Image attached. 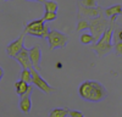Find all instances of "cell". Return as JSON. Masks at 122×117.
<instances>
[{"instance_id":"1","label":"cell","mask_w":122,"mask_h":117,"mask_svg":"<svg viewBox=\"0 0 122 117\" xmlns=\"http://www.w3.org/2000/svg\"><path fill=\"white\" fill-rule=\"evenodd\" d=\"M78 93L83 100L90 101V102H100L105 100V98L107 95L104 85L95 81L83 82L78 88Z\"/></svg>"},{"instance_id":"2","label":"cell","mask_w":122,"mask_h":117,"mask_svg":"<svg viewBox=\"0 0 122 117\" xmlns=\"http://www.w3.org/2000/svg\"><path fill=\"white\" fill-rule=\"evenodd\" d=\"M117 16H112L110 20V26L107 27V29L105 31V33L103 34V37L100 38V40L97 42V44H94L92 46V49L95 51V54L99 57H104L105 55L110 54L114 49L112 45V34H114V29H115V21H116Z\"/></svg>"},{"instance_id":"3","label":"cell","mask_w":122,"mask_h":117,"mask_svg":"<svg viewBox=\"0 0 122 117\" xmlns=\"http://www.w3.org/2000/svg\"><path fill=\"white\" fill-rule=\"evenodd\" d=\"M50 31L51 29H50L49 24H45V21L43 18L32 21L25 27V33H28L30 35H34V37H40L44 39H46L49 37Z\"/></svg>"},{"instance_id":"4","label":"cell","mask_w":122,"mask_h":117,"mask_svg":"<svg viewBox=\"0 0 122 117\" xmlns=\"http://www.w3.org/2000/svg\"><path fill=\"white\" fill-rule=\"evenodd\" d=\"M110 26L109 20H106L103 16H99L97 18H93L89 22V29H90V34L94 37L95 42H99L100 38L103 37V34L105 33V31L107 29V27Z\"/></svg>"},{"instance_id":"5","label":"cell","mask_w":122,"mask_h":117,"mask_svg":"<svg viewBox=\"0 0 122 117\" xmlns=\"http://www.w3.org/2000/svg\"><path fill=\"white\" fill-rule=\"evenodd\" d=\"M49 42V49L54 50L56 48H65L67 42H68V37L64 33H61L55 29H51L49 33V37L46 38Z\"/></svg>"},{"instance_id":"6","label":"cell","mask_w":122,"mask_h":117,"mask_svg":"<svg viewBox=\"0 0 122 117\" xmlns=\"http://www.w3.org/2000/svg\"><path fill=\"white\" fill-rule=\"evenodd\" d=\"M101 7L95 6V7H87L78 4V18L79 20H86V18H97L99 16H101Z\"/></svg>"},{"instance_id":"7","label":"cell","mask_w":122,"mask_h":117,"mask_svg":"<svg viewBox=\"0 0 122 117\" xmlns=\"http://www.w3.org/2000/svg\"><path fill=\"white\" fill-rule=\"evenodd\" d=\"M30 72H32V83H33L36 87H38L40 90H43V92L46 93V94H51V93L55 92V88H53L51 85H49V84L43 79V77L39 74V72L36 70V68H32V70H30Z\"/></svg>"},{"instance_id":"8","label":"cell","mask_w":122,"mask_h":117,"mask_svg":"<svg viewBox=\"0 0 122 117\" xmlns=\"http://www.w3.org/2000/svg\"><path fill=\"white\" fill-rule=\"evenodd\" d=\"M23 38H25V33L20 35V38L17 39V40H15L11 44L7 45L6 51H7V54L11 56V57H16L22 51V49L25 48L23 46Z\"/></svg>"},{"instance_id":"9","label":"cell","mask_w":122,"mask_h":117,"mask_svg":"<svg viewBox=\"0 0 122 117\" xmlns=\"http://www.w3.org/2000/svg\"><path fill=\"white\" fill-rule=\"evenodd\" d=\"M33 93V88L29 87L28 92L21 96V100H20V110L25 113H29L30 109H32V100H30V96Z\"/></svg>"},{"instance_id":"10","label":"cell","mask_w":122,"mask_h":117,"mask_svg":"<svg viewBox=\"0 0 122 117\" xmlns=\"http://www.w3.org/2000/svg\"><path fill=\"white\" fill-rule=\"evenodd\" d=\"M16 60L20 62V65L22 66V68H26V70H32L33 65L30 62V57H29V50L26 48L22 49V51L16 57Z\"/></svg>"},{"instance_id":"11","label":"cell","mask_w":122,"mask_h":117,"mask_svg":"<svg viewBox=\"0 0 122 117\" xmlns=\"http://www.w3.org/2000/svg\"><path fill=\"white\" fill-rule=\"evenodd\" d=\"M29 57L30 62L33 65V68L40 70V58H42V50H40L39 45H34L32 49H29Z\"/></svg>"},{"instance_id":"12","label":"cell","mask_w":122,"mask_h":117,"mask_svg":"<svg viewBox=\"0 0 122 117\" xmlns=\"http://www.w3.org/2000/svg\"><path fill=\"white\" fill-rule=\"evenodd\" d=\"M29 84L28 83H26V82H23V81H18V82H16L15 83V88H16V92H17V94L20 95V96H22V95H25L27 92H28V89H29Z\"/></svg>"},{"instance_id":"13","label":"cell","mask_w":122,"mask_h":117,"mask_svg":"<svg viewBox=\"0 0 122 117\" xmlns=\"http://www.w3.org/2000/svg\"><path fill=\"white\" fill-rule=\"evenodd\" d=\"M105 15L107 17H112V16H117L122 12V5H114V6H111V7H107L105 10Z\"/></svg>"},{"instance_id":"14","label":"cell","mask_w":122,"mask_h":117,"mask_svg":"<svg viewBox=\"0 0 122 117\" xmlns=\"http://www.w3.org/2000/svg\"><path fill=\"white\" fill-rule=\"evenodd\" d=\"M67 115H70L68 109H54L50 112L49 117H67Z\"/></svg>"},{"instance_id":"15","label":"cell","mask_w":122,"mask_h":117,"mask_svg":"<svg viewBox=\"0 0 122 117\" xmlns=\"http://www.w3.org/2000/svg\"><path fill=\"white\" fill-rule=\"evenodd\" d=\"M20 81H23L26 83H32V72H30V70H26V68H23L21 74H20Z\"/></svg>"},{"instance_id":"16","label":"cell","mask_w":122,"mask_h":117,"mask_svg":"<svg viewBox=\"0 0 122 117\" xmlns=\"http://www.w3.org/2000/svg\"><path fill=\"white\" fill-rule=\"evenodd\" d=\"M44 6H45V11H49V12H56L59 9L57 3L51 1V0H46L44 3Z\"/></svg>"},{"instance_id":"17","label":"cell","mask_w":122,"mask_h":117,"mask_svg":"<svg viewBox=\"0 0 122 117\" xmlns=\"http://www.w3.org/2000/svg\"><path fill=\"white\" fill-rule=\"evenodd\" d=\"M81 42H82L83 44H92L95 42L94 37L92 34H88V33H83L82 35H81Z\"/></svg>"},{"instance_id":"18","label":"cell","mask_w":122,"mask_h":117,"mask_svg":"<svg viewBox=\"0 0 122 117\" xmlns=\"http://www.w3.org/2000/svg\"><path fill=\"white\" fill-rule=\"evenodd\" d=\"M89 28V22L87 20H79L78 21V24H77V31H84V29H88Z\"/></svg>"},{"instance_id":"19","label":"cell","mask_w":122,"mask_h":117,"mask_svg":"<svg viewBox=\"0 0 122 117\" xmlns=\"http://www.w3.org/2000/svg\"><path fill=\"white\" fill-rule=\"evenodd\" d=\"M43 20L45 22H50V21H54L56 20V12H49V11H45L44 16H43Z\"/></svg>"},{"instance_id":"20","label":"cell","mask_w":122,"mask_h":117,"mask_svg":"<svg viewBox=\"0 0 122 117\" xmlns=\"http://www.w3.org/2000/svg\"><path fill=\"white\" fill-rule=\"evenodd\" d=\"M97 3H98V0H81L79 1L81 5L87 6V7H95Z\"/></svg>"},{"instance_id":"21","label":"cell","mask_w":122,"mask_h":117,"mask_svg":"<svg viewBox=\"0 0 122 117\" xmlns=\"http://www.w3.org/2000/svg\"><path fill=\"white\" fill-rule=\"evenodd\" d=\"M115 53L118 56H122V42H117L115 44Z\"/></svg>"},{"instance_id":"22","label":"cell","mask_w":122,"mask_h":117,"mask_svg":"<svg viewBox=\"0 0 122 117\" xmlns=\"http://www.w3.org/2000/svg\"><path fill=\"white\" fill-rule=\"evenodd\" d=\"M70 116L71 117H84V115L79 111H71L70 110Z\"/></svg>"},{"instance_id":"23","label":"cell","mask_w":122,"mask_h":117,"mask_svg":"<svg viewBox=\"0 0 122 117\" xmlns=\"http://www.w3.org/2000/svg\"><path fill=\"white\" fill-rule=\"evenodd\" d=\"M117 42H122V29L116 33V37H115V44H116Z\"/></svg>"},{"instance_id":"24","label":"cell","mask_w":122,"mask_h":117,"mask_svg":"<svg viewBox=\"0 0 122 117\" xmlns=\"http://www.w3.org/2000/svg\"><path fill=\"white\" fill-rule=\"evenodd\" d=\"M3 76H4V71H3V68L0 67V79L3 78Z\"/></svg>"},{"instance_id":"25","label":"cell","mask_w":122,"mask_h":117,"mask_svg":"<svg viewBox=\"0 0 122 117\" xmlns=\"http://www.w3.org/2000/svg\"><path fill=\"white\" fill-rule=\"evenodd\" d=\"M30 1H39V3H45V0H30Z\"/></svg>"},{"instance_id":"26","label":"cell","mask_w":122,"mask_h":117,"mask_svg":"<svg viewBox=\"0 0 122 117\" xmlns=\"http://www.w3.org/2000/svg\"><path fill=\"white\" fill-rule=\"evenodd\" d=\"M121 15H122V12H121Z\"/></svg>"}]
</instances>
